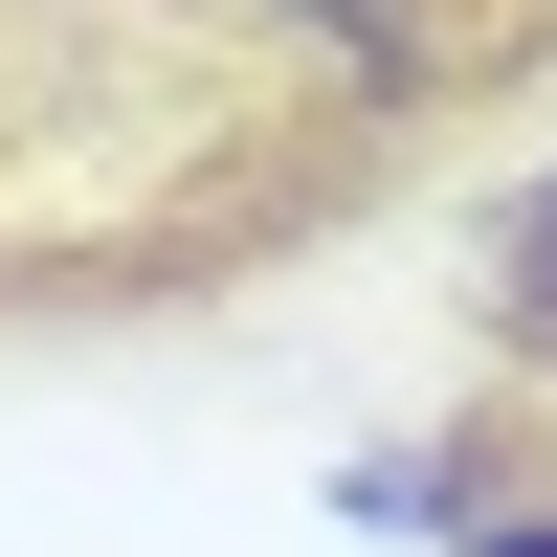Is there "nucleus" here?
<instances>
[{"instance_id": "f257e3e1", "label": "nucleus", "mask_w": 557, "mask_h": 557, "mask_svg": "<svg viewBox=\"0 0 557 557\" xmlns=\"http://www.w3.org/2000/svg\"><path fill=\"white\" fill-rule=\"evenodd\" d=\"M469 268H491V335H513L535 380H557V178H513V201L469 223Z\"/></svg>"}, {"instance_id": "f03ea898", "label": "nucleus", "mask_w": 557, "mask_h": 557, "mask_svg": "<svg viewBox=\"0 0 557 557\" xmlns=\"http://www.w3.org/2000/svg\"><path fill=\"white\" fill-rule=\"evenodd\" d=\"M469 557H557V513H513V491H491V513H469Z\"/></svg>"}]
</instances>
